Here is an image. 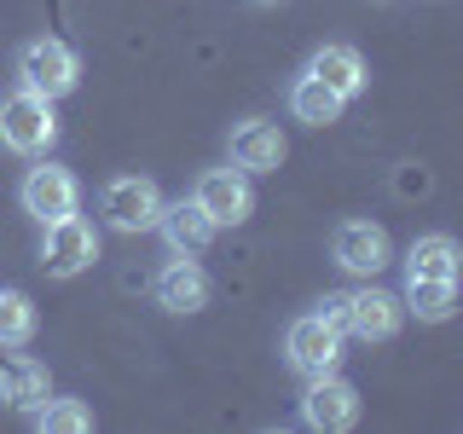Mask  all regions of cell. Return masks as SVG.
Here are the masks:
<instances>
[{"instance_id":"6da1fadb","label":"cell","mask_w":463,"mask_h":434,"mask_svg":"<svg viewBox=\"0 0 463 434\" xmlns=\"http://www.w3.org/2000/svg\"><path fill=\"white\" fill-rule=\"evenodd\" d=\"M318 313H325L342 336H359V342H388L400 330V318H405L400 296H388V289H376V284L325 296V301H318Z\"/></svg>"},{"instance_id":"7a4b0ae2","label":"cell","mask_w":463,"mask_h":434,"mask_svg":"<svg viewBox=\"0 0 463 434\" xmlns=\"http://www.w3.org/2000/svg\"><path fill=\"white\" fill-rule=\"evenodd\" d=\"M58 139V116H52V99L29 93V87H18V93L0 99V145L18 156H47Z\"/></svg>"},{"instance_id":"3957f363","label":"cell","mask_w":463,"mask_h":434,"mask_svg":"<svg viewBox=\"0 0 463 434\" xmlns=\"http://www.w3.org/2000/svg\"><path fill=\"white\" fill-rule=\"evenodd\" d=\"M18 81L41 99H64V93H76V81H81V58L70 52L64 41L41 35L18 52Z\"/></svg>"},{"instance_id":"277c9868","label":"cell","mask_w":463,"mask_h":434,"mask_svg":"<svg viewBox=\"0 0 463 434\" xmlns=\"http://www.w3.org/2000/svg\"><path fill=\"white\" fill-rule=\"evenodd\" d=\"M342 342L347 336L325 313H301L296 325L284 330V359H289V371H301V376H325V371L342 365Z\"/></svg>"},{"instance_id":"5b68a950","label":"cell","mask_w":463,"mask_h":434,"mask_svg":"<svg viewBox=\"0 0 463 434\" xmlns=\"http://www.w3.org/2000/svg\"><path fill=\"white\" fill-rule=\"evenodd\" d=\"M99 214H105L110 231H151L156 214H163V192L145 174H122L99 192Z\"/></svg>"},{"instance_id":"8992f818","label":"cell","mask_w":463,"mask_h":434,"mask_svg":"<svg viewBox=\"0 0 463 434\" xmlns=\"http://www.w3.org/2000/svg\"><path fill=\"white\" fill-rule=\"evenodd\" d=\"M301 423L318 434H347L359 423V388L342 382L336 371L307 376V394H301Z\"/></svg>"},{"instance_id":"52a82bcc","label":"cell","mask_w":463,"mask_h":434,"mask_svg":"<svg viewBox=\"0 0 463 434\" xmlns=\"http://www.w3.org/2000/svg\"><path fill=\"white\" fill-rule=\"evenodd\" d=\"M192 203L209 214L214 226H243L255 214V185H250V174H243V168H209L197 180Z\"/></svg>"},{"instance_id":"ba28073f","label":"cell","mask_w":463,"mask_h":434,"mask_svg":"<svg viewBox=\"0 0 463 434\" xmlns=\"http://www.w3.org/2000/svg\"><path fill=\"white\" fill-rule=\"evenodd\" d=\"M18 197H24V209L35 214L41 226H52V221H64V214L81 209V180L70 168H58V163H41V168L24 174Z\"/></svg>"},{"instance_id":"9c48e42d","label":"cell","mask_w":463,"mask_h":434,"mask_svg":"<svg viewBox=\"0 0 463 434\" xmlns=\"http://www.w3.org/2000/svg\"><path fill=\"white\" fill-rule=\"evenodd\" d=\"M99 260V231L81 221V214H64V221L47 226V238H41V267L52 272V278H76Z\"/></svg>"},{"instance_id":"30bf717a","label":"cell","mask_w":463,"mask_h":434,"mask_svg":"<svg viewBox=\"0 0 463 434\" xmlns=\"http://www.w3.org/2000/svg\"><path fill=\"white\" fill-rule=\"evenodd\" d=\"M330 255H336V267L354 272V278H376L394 250H388V231L376 221H342L336 238H330Z\"/></svg>"},{"instance_id":"8fae6325","label":"cell","mask_w":463,"mask_h":434,"mask_svg":"<svg viewBox=\"0 0 463 434\" xmlns=\"http://www.w3.org/2000/svg\"><path fill=\"white\" fill-rule=\"evenodd\" d=\"M151 289H156V307H168V313H203V307H209V296H214L209 272H203L192 255L168 260V267L156 272Z\"/></svg>"},{"instance_id":"7c38bea8","label":"cell","mask_w":463,"mask_h":434,"mask_svg":"<svg viewBox=\"0 0 463 434\" xmlns=\"http://www.w3.org/2000/svg\"><path fill=\"white\" fill-rule=\"evenodd\" d=\"M47 394H52V376H47L41 359H29V354L0 359V405H12V411H35Z\"/></svg>"},{"instance_id":"4fadbf2b","label":"cell","mask_w":463,"mask_h":434,"mask_svg":"<svg viewBox=\"0 0 463 434\" xmlns=\"http://www.w3.org/2000/svg\"><path fill=\"white\" fill-rule=\"evenodd\" d=\"M307 76H318L330 93H342V99H359V93L371 87L365 58H359L354 47H336V41H330V47H318V52L307 58Z\"/></svg>"},{"instance_id":"5bb4252c","label":"cell","mask_w":463,"mask_h":434,"mask_svg":"<svg viewBox=\"0 0 463 434\" xmlns=\"http://www.w3.org/2000/svg\"><path fill=\"white\" fill-rule=\"evenodd\" d=\"M279 163H284V134L272 122H238L232 127V168L272 174Z\"/></svg>"},{"instance_id":"9a60e30c","label":"cell","mask_w":463,"mask_h":434,"mask_svg":"<svg viewBox=\"0 0 463 434\" xmlns=\"http://www.w3.org/2000/svg\"><path fill=\"white\" fill-rule=\"evenodd\" d=\"M156 226H163V238H168V250H174V255H203V250L214 243V231H221V226L209 221V214L197 209V203H185V197H180V203H163Z\"/></svg>"},{"instance_id":"2e32d148","label":"cell","mask_w":463,"mask_h":434,"mask_svg":"<svg viewBox=\"0 0 463 434\" xmlns=\"http://www.w3.org/2000/svg\"><path fill=\"white\" fill-rule=\"evenodd\" d=\"M342 105H347V99L330 93L318 76H296V81H289V110H296V122H307V127L342 122Z\"/></svg>"},{"instance_id":"e0dca14e","label":"cell","mask_w":463,"mask_h":434,"mask_svg":"<svg viewBox=\"0 0 463 434\" xmlns=\"http://www.w3.org/2000/svg\"><path fill=\"white\" fill-rule=\"evenodd\" d=\"M458 243L446 231H429L405 250V278H458Z\"/></svg>"},{"instance_id":"ac0fdd59","label":"cell","mask_w":463,"mask_h":434,"mask_svg":"<svg viewBox=\"0 0 463 434\" xmlns=\"http://www.w3.org/2000/svg\"><path fill=\"white\" fill-rule=\"evenodd\" d=\"M400 307L417 313V318H429V325H440V318L458 313V278H405Z\"/></svg>"},{"instance_id":"d6986e66","label":"cell","mask_w":463,"mask_h":434,"mask_svg":"<svg viewBox=\"0 0 463 434\" xmlns=\"http://www.w3.org/2000/svg\"><path fill=\"white\" fill-rule=\"evenodd\" d=\"M35 336V301L24 289H0V347H24Z\"/></svg>"},{"instance_id":"ffe728a7","label":"cell","mask_w":463,"mask_h":434,"mask_svg":"<svg viewBox=\"0 0 463 434\" xmlns=\"http://www.w3.org/2000/svg\"><path fill=\"white\" fill-rule=\"evenodd\" d=\"M35 429L41 434H87V429H93V411H87V405L81 400H41L35 405Z\"/></svg>"}]
</instances>
